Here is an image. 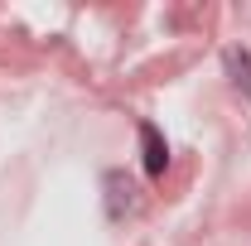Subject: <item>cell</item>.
Listing matches in <instances>:
<instances>
[{
  "label": "cell",
  "mask_w": 251,
  "mask_h": 246,
  "mask_svg": "<svg viewBox=\"0 0 251 246\" xmlns=\"http://www.w3.org/2000/svg\"><path fill=\"white\" fill-rule=\"evenodd\" d=\"M222 63H227V77H232V87L251 101V49H227L222 53Z\"/></svg>",
  "instance_id": "cell-3"
},
{
  "label": "cell",
  "mask_w": 251,
  "mask_h": 246,
  "mask_svg": "<svg viewBox=\"0 0 251 246\" xmlns=\"http://www.w3.org/2000/svg\"><path fill=\"white\" fill-rule=\"evenodd\" d=\"M130 208H135V184L126 179L121 169H111V174H106V217L121 222Z\"/></svg>",
  "instance_id": "cell-2"
},
{
  "label": "cell",
  "mask_w": 251,
  "mask_h": 246,
  "mask_svg": "<svg viewBox=\"0 0 251 246\" xmlns=\"http://www.w3.org/2000/svg\"><path fill=\"white\" fill-rule=\"evenodd\" d=\"M135 135H140V159H145V174H150V179H159V174L169 169V145H164V135H159L150 121L135 125Z\"/></svg>",
  "instance_id": "cell-1"
}]
</instances>
